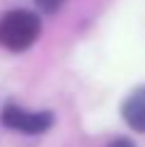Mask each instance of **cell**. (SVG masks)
<instances>
[{
	"label": "cell",
	"mask_w": 145,
	"mask_h": 147,
	"mask_svg": "<svg viewBox=\"0 0 145 147\" xmlns=\"http://www.w3.org/2000/svg\"><path fill=\"white\" fill-rule=\"evenodd\" d=\"M41 34V20L29 10H12L0 17V46L7 51H27Z\"/></svg>",
	"instance_id": "1"
},
{
	"label": "cell",
	"mask_w": 145,
	"mask_h": 147,
	"mask_svg": "<svg viewBox=\"0 0 145 147\" xmlns=\"http://www.w3.org/2000/svg\"><path fill=\"white\" fill-rule=\"evenodd\" d=\"M3 123L12 128V130L20 133H29V135H36V133H44L53 125V113L48 111H24V109L15 106V104H7L0 113Z\"/></svg>",
	"instance_id": "2"
},
{
	"label": "cell",
	"mask_w": 145,
	"mask_h": 147,
	"mask_svg": "<svg viewBox=\"0 0 145 147\" xmlns=\"http://www.w3.org/2000/svg\"><path fill=\"white\" fill-rule=\"evenodd\" d=\"M121 113H123V121L133 128V130L145 133V87L136 89L128 99L123 101Z\"/></svg>",
	"instance_id": "3"
},
{
	"label": "cell",
	"mask_w": 145,
	"mask_h": 147,
	"mask_svg": "<svg viewBox=\"0 0 145 147\" xmlns=\"http://www.w3.org/2000/svg\"><path fill=\"white\" fill-rule=\"evenodd\" d=\"M34 3H36V7L44 10V12H56L65 0H34Z\"/></svg>",
	"instance_id": "4"
},
{
	"label": "cell",
	"mask_w": 145,
	"mask_h": 147,
	"mask_svg": "<svg viewBox=\"0 0 145 147\" xmlns=\"http://www.w3.org/2000/svg\"><path fill=\"white\" fill-rule=\"evenodd\" d=\"M106 147H136L131 142V140H126V138H121V140H114L111 145H106Z\"/></svg>",
	"instance_id": "5"
}]
</instances>
